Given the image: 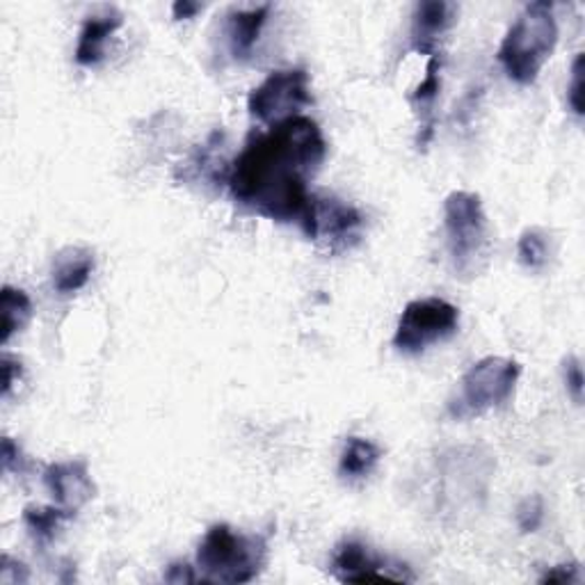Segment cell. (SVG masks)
<instances>
[{
	"label": "cell",
	"mask_w": 585,
	"mask_h": 585,
	"mask_svg": "<svg viewBox=\"0 0 585 585\" xmlns=\"http://www.w3.org/2000/svg\"><path fill=\"white\" fill-rule=\"evenodd\" d=\"M328 158L321 126L311 117H292L252 133L229 168L231 197L261 218L296 222L311 238L313 193L309 179Z\"/></svg>",
	"instance_id": "obj_1"
},
{
	"label": "cell",
	"mask_w": 585,
	"mask_h": 585,
	"mask_svg": "<svg viewBox=\"0 0 585 585\" xmlns=\"http://www.w3.org/2000/svg\"><path fill=\"white\" fill-rule=\"evenodd\" d=\"M558 44V21L553 5L547 0H536L524 8L517 21L505 33L496 58L508 73L511 81L519 85H534L551 53Z\"/></svg>",
	"instance_id": "obj_2"
},
{
	"label": "cell",
	"mask_w": 585,
	"mask_h": 585,
	"mask_svg": "<svg viewBox=\"0 0 585 585\" xmlns=\"http://www.w3.org/2000/svg\"><path fill=\"white\" fill-rule=\"evenodd\" d=\"M268 561V540L245 536L229 524H216L206 530L197 549V570L202 581L210 583H250Z\"/></svg>",
	"instance_id": "obj_3"
},
{
	"label": "cell",
	"mask_w": 585,
	"mask_h": 585,
	"mask_svg": "<svg viewBox=\"0 0 585 585\" xmlns=\"http://www.w3.org/2000/svg\"><path fill=\"white\" fill-rule=\"evenodd\" d=\"M444 231L450 268L456 277L471 279L481 275L490 259V225L481 197L456 191L444 202Z\"/></svg>",
	"instance_id": "obj_4"
},
{
	"label": "cell",
	"mask_w": 585,
	"mask_h": 585,
	"mask_svg": "<svg viewBox=\"0 0 585 585\" xmlns=\"http://www.w3.org/2000/svg\"><path fill=\"white\" fill-rule=\"evenodd\" d=\"M521 366L508 357H485L475 362L460 380V393L448 405L450 416L471 418L503 405L513 395Z\"/></svg>",
	"instance_id": "obj_5"
},
{
	"label": "cell",
	"mask_w": 585,
	"mask_h": 585,
	"mask_svg": "<svg viewBox=\"0 0 585 585\" xmlns=\"http://www.w3.org/2000/svg\"><path fill=\"white\" fill-rule=\"evenodd\" d=\"M460 328V311L444 298L412 300L398 321L393 348L403 355H421L431 345L454 336Z\"/></svg>",
	"instance_id": "obj_6"
},
{
	"label": "cell",
	"mask_w": 585,
	"mask_h": 585,
	"mask_svg": "<svg viewBox=\"0 0 585 585\" xmlns=\"http://www.w3.org/2000/svg\"><path fill=\"white\" fill-rule=\"evenodd\" d=\"M311 101L309 73L305 69H277L250 92L248 111L256 122L275 126L300 117V111Z\"/></svg>",
	"instance_id": "obj_7"
},
{
	"label": "cell",
	"mask_w": 585,
	"mask_h": 585,
	"mask_svg": "<svg viewBox=\"0 0 585 585\" xmlns=\"http://www.w3.org/2000/svg\"><path fill=\"white\" fill-rule=\"evenodd\" d=\"M364 229L362 210L328 193H313L311 241H323L330 252L351 250L359 243Z\"/></svg>",
	"instance_id": "obj_8"
},
{
	"label": "cell",
	"mask_w": 585,
	"mask_h": 585,
	"mask_svg": "<svg viewBox=\"0 0 585 585\" xmlns=\"http://www.w3.org/2000/svg\"><path fill=\"white\" fill-rule=\"evenodd\" d=\"M332 572L343 583H370V581H412L405 574V565L389 567L387 561L370 551L359 540H343L332 555Z\"/></svg>",
	"instance_id": "obj_9"
},
{
	"label": "cell",
	"mask_w": 585,
	"mask_h": 585,
	"mask_svg": "<svg viewBox=\"0 0 585 585\" xmlns=\"http://www.w3.org/2000/svg\"><path fill=\"white\" fill-rule=\"evenodd\" d=\"M44 485L60 508L76 513L94 498V483L85 460L56 462L44 469Z\"/></svg>",
	"instance_id": "obj_10"
},
{
	"label": "cell",
	"mask_w": 585,
	"mask_h": 585,
	"mask_svg": "<svg viewBox=\"0 0 585 585\" xmlns=\"http://www.w3.org/2000/svg\"><path fill=\"white\" fill-rule=\"evenodd\" d=\"M456 5L444 3V0H428L418 3L412 16V48L423 56H437L439 37L454 25Z\"/></svg>",
	"instance_id": "obj_11"
},
{
	"label": "cell",
	"mask_w": 585,
	"mask_h": 585,
	"mask_svg": "<svg viewBox=\"0 0 585 585\" xmlns=\"http://www.w3.org/2000/svg\"><path fill=\"white\" fill-rule=\"evenodd\" d=\"M124 16L115 8H105L101 14L85 19L76 44V62L81 67H96L105 58V44L122 28Z\"/></svg>",
	"instance_id": "obj_12"
},
{
	"label": "cell",
	"mask_w": 585,
	"mask_h": 585,
	"mask_svg": "<svg viewBox=\"0 0 585 585\" xmlns=\"http://www.w3.org/2000/svg\"><path fill=\"white\" fill-rule=\"evenodd\" d=\"M94 273V254L85 248H65L58 252L56 261H53V288L60 296H73L81 288L88 286L90 277Z\"/></svg>",
	"instance_id": "obj_13"
},
{
	"label": "cell",
	"mask_w": 585,
	"mask_h": 585,
	"mask_svg": "<svg viewBox=\"0 0 585 585\" xmlns=\"http://www.w3.org/2000/svg\"><path fill=\"white\" fill-rule=\"evenodd\" d=\"M268 14L271 5H259L254 10H233L227 16V42L236 60L250 56L265 21H268Z\"/></svg>",
	"instance_id": "obj_14"
},
{
	"label": "cell",
	"mask_w": 585,
	"mask_h": 585,
	"mask_svg": "<svg viewBox=\"0 0 585 585\" xmlns=\"http://www.w3.org/2000/svg\"><path fill=\"white\" fill-rule=\"evenodd\" d=\"M380 458H382L380 446H376L370 439L348 437L339 458V473L345 481H362V478L374 473Z\"/></svg>",
	"instance_id": "obj_15"
},
{
	"label": "cell",
	"mask_w": 585,
	"mask_h": 585,
	"mask_svg": "<svg viewBox=\"0 0 585 585\" xmlns=\"http://www.w3.org/2000/svg\"><path fill=\"white\" fill-rule=\"evenodd\" d=\"M31 318L33 302L28 292L14 286H3L0 290V343L8 345L16 332L31 323Z\"/></svg>",
	"instance_id": "obj_16"
},
{
	"label": "cell",
	"mask_w": 585,
	"mask_h": 585,
	"mask_svg": "<svg viewBox=\"0 0 585 585\" xmlns=\"http://www.w3.org/2000/svg\"><path fill=\"white\" fill-rule=\"evenodd\" d=\"M73 515L76 513H69L60 508V505H28V508L23 511V524L35 542L46 544L56 538L60 526Z\"/></svg>",
	"instance_id": "obj_17"
},
{
	"label": "cell",
	"mask_w": 585,
	"mask_h": 585,
	"mask_svg": "<svg viewBox=\"0 0 585 585\" xmlns=\"http://www.w3.org/2000/svg\"><path fill=\"white\" fill-rule=\"evenodd\" d=\"M519 263L528 271H542L549 263V241L547 233L538 227H530L519 236L517 243Z\"/></svg>",
	"instance_id": "obj_18"
},
{
	"label": "cell",
	"mask_w": 585,
	"mask_h": 585,
	"mask_svg": "<svg viewBox=\"0 0 585 585\" xmlns=\"http://www.w3.org/2000/svg\"><path fill=\"white\" fill-rule=\"evenodd\" d=\"M439 69H441V60L439 56L431 58L428 67H425V78L421 81V85L414 90V94L410 96L418 111H425V115H428V119H433L431 115V108L435 99L439 96V88H441V78H439Z\"/></svg>",
	"instance_id": "obj_19"
},
{
	"label": "cell",
	"mask_w": 585,
	"mask_h": 585,
	"mask_svg": "<svg viewBox=\"0 0 585 585\" xmlns=\"http://www.w3.org/2000/svg\"><path fill=\"white\" fill-rule=\"evenodd\" d=\"M517 526L521 534H536V530L542 526L544 521V501L540 494L534 496H526L519 505H517Z\"/></svg>",
	"instance_id": "obj_20"
},
{
	"label": "cell",
	"mask_w": 585,
	"mask_h": 585,
	"mask_svg": "<svg viewBox=\"0 0 585 585\" xmlns=\"http://www.w3.org/2000/svg\"><path fill=\"white\" fill-rule=\"evenodd\" d=\"M583 67H585V58L583 53H578V56L574 58V65H572V81L567 85V103L570 108L583 117L585 113V105H583Z\"/></svg>",
	"instance_id": "obj_21"
},
{
	"label": "cell",
	"mask_w": 585,
	"mask_h": 585,
	"mask_svg": "<svg viewBox=\"0 0 585 585\" xmlns=\"http://www.w3.org/2000/svg\"><path fill=\"white\" fill-rule=\"evenodd\" d=\"M563 374H565V385L570 395L574 398V403H583V389H585V378H583V368L578 357H567L563 364Z\"/></svg>",
	"instance_id": "obj_22"
},
{
	"label": "cell",
	"mask_w": 585,
	"mask_h": 585,
	"mask_svg": "<svg viewBox=\"0 0 585 585\" xmlns=\"http://www.w3.org/2000/svg\"><path fill=\"white\" fill-rule=\"evenodd\" d=\"M25 581H28V567H25L19 561H14V558H10V555L0 558V583L19 585V583H25Z\"/></svg>",
	"instance_id": "obj_23"
},
{
	"label": "cell",
	"mask_w": 585,
	"mask_h": 585,
	"mask_svg": "<svg viewBox=\"0 0 585 585\" xmlns=\"http://www.w3.org/2000/svg\"><path fill=\"white\" fill-rule=\"evenodd\" d=\"M581 574H578V563H567V565H555L551 567L540 583H578Z\"/></svg>",
	"instance_id": "obj_24"
},
{
	"label": "cell",
	"mask_w": 585,
	"mask_h": 585,
	"mask_svg": "<svg viewBox=\"0 0 585 585\" xmlns=\"http://www.w3.org/2000/svg\"><path fill=\"white\" fill-rule=\"evenodd\" d=\"M21 376H23L21 362H16L10 355H5L3 357V398H10L14 385L21 380Z\"/></svg>",
	"instance_id": "obj_25"
},
{
	"label": "cell",
	"mask_w": 585,
	"mask_h": 585,
	"mask_svg": "<svg viewBox=\"0 0 585 585\" xmlns=\"http://www.w3.org/2000/svg\"><path fill=\"white\" fill-rule=\"evenodd\" d=\"M165 581L183 585V583H197L199 576L195 574V567H191L188 563H172L165 572Z\"/></svg>",
	"instance_id": "obj_26"
},
{
	"label": "cell",
	"mask_w": 585,
	"mask_h": 585,
	"mask_svg": "<svg viewBox=\"0 0 585 585\" xmlns=\"http://www.w3.org/2000/svg\"><path fill=\"white\" fill-rule=\"evenodd\" d=\"M0 460H3V471L5 473H10L14 469H21V462H23L21 448L10 437L3 439V450H0Z\"/></svg>",
	"instance_id": "obj_27"
},
{
	"label": "cell",
	"mask_w": 585,
	"mask_h": 585,
	"mask_svg": "<svg viewBox=\"0 0 585 585\" xmlns=\"http://www.w3.org/2000/svg\"><path fill=\"white\" fill-rule=\"evenodd\" d=\"M202 10H204V5H199V3H191V0H176V3L172 5V14H174L176 21L193 19V16H197Z\"/></svg>",
	"instance_id": "obj_28"
}]
</instances>
